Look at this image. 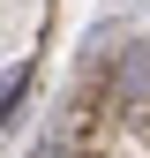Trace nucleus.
Returning a JSON list of instances; mask_svg holds the SVG:
<instances>
[{
	"label": "nucleus",
	"instance_id": "f257e3e1",
	"mask_svg": "<svg viewBox=\"0 0 150 158\" xmlns=\"http://www.w3.org/2000/svg\"><path fill=\"white\" fill-rule=\"evenodd\" d=\"M38 158H75V151H38Z\"/></svg>",
	"mask_w": 150,
	"mask_h": 158
}]
</instances>
